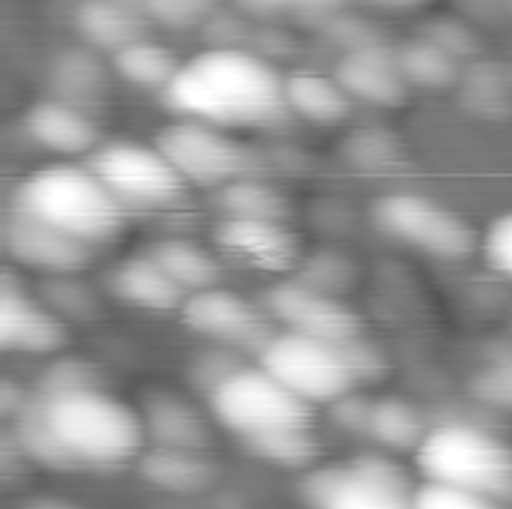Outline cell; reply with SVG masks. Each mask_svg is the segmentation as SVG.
<instances>
[{
    "mask_svg": "<svg viewBox=\"0 0 512 509\" xmlns=\"http://www.w3.org/2000/svg\"><path fill=\"white\" fill-rule=\"evenodd\" d=\"M162 102L189 120L219 129H267L285 120V78L243 48H210L180 66Z\"/></svg>",
    "mask_w": 512,
    "mask_h": 509,
    "instance_id": "cell-1",
    "label": "cell"
},
{
    "mask_svg": "<svg viewBox=\"0 0 512 509\" xmlns=\"http://www.w3.org/2000/svg\"><path fill=\"white\" fill-rule=\"evenodd\" d=\"M12 210H21L87 246L114 240L126 219V207L87 162L36 168L18 183Z\"/></svg>",
    "mask_w": 512,
    "mask_h": 509,
    "instance_id": "cell-2",
    "label": "cell"
},
{
    "mask_svg": "<svg viewBox=\"0 0 512 509\" xmlns=\"http://www.w3.org/2000/svg\"><path fill=\"white\" fill-rule=\"evenodd\" d=\"M45 405V417L66 444V450L78 459V465H123L138 459L147 447L144 423L138 408L120 402L117 396L99 390L63 393V396H39Z\"/></svg>",
    "mask_w": 512,
    "mask_h": 509,
    "instance_id": "cell-3",
    "label": "cell"
},
{
    "mask_svg": "<svg viewBox=\"0 0 512 509\" xmlns=\"http://www.w3.org/2000/svg\"><path fill=\"white\" fill-rule=\"evenodd\" d=\"M429 483L456 486L512 504V447L483 426L438 423L414 453Z\"/></svg>",
    "mask_w": 512,
    "mask_h": 509,
    "instance_id": "cell-4",
    "label": "cell"
},
{
    "mask_svg": "<svg viewBox=\"0 0 512 509\" xmlns=\"http://www.w3.org/2000/svg\"><path fill=\"white\" fill-rule=\"evenodd\" d=\"M414 492L408 471L387 453L315 465L300 483L309 509H414Z\"/></svg>",
    "mask_w": 512,
    "mask_h": 509,
    "instance_id": "cell-5",
    "label": "cell"
},
{
    "mask_svg": "<svg viewBox=\"0 0 512 509\" xmlns=\"http://www.w3.org/2000/svg\"><path fill=\"white\" fill-rule=\"evenodd\" d=\"M207 405L216 423L246 444L291 429H312V405L294 396L261 366H243L207 396Z\"/></svg>",
    "mask_w": 512,
    "mask_h": 509,
    "instance_id": "cell-6",
    "label": "cell"
},
{
    "mask_svg": "<svg viewBox=\"0 0 512 509\" xmlns=\"http://www.w3.org/2000/svg\"><path fill=\"white\" fill-rule=\"evenodd\" d=\"M372 219L387 237L432 258L462 261L480 246L474 225L462 213L417 192H393L378 198L372 204Z\"/></svg>",
    "mask_w": 512,
    "mask_h": 509,
    "instance_id": "cell-7",
    "label": "cell"
},
{
    "mask_svg": "<svg viewBox=\"0 0 512 509\" xmlns=\"http://www.w3.org/2000/svg\"><path fill=\"white\" fill-rule=\"evenodd\" d=\"M261 369L309 405H333L357 387L345 345L300 333H276L261 351Z\"/></svg>",
    "mask_w": 512,
    "mask_h": 509,
    "instance_id": "cell-8",
    "label": "cell"
},
{
    "mask_svg": "<svg viewBox=\"0 0 512 509\" xmlns=\"http://www.w3.org/2000/svg\"><path fill=\"white\" fill-rule=\"evenodd\" d=\"M87 165L96 171V177L111 189V195L129 210V207H171L180 201L186 180L177 174V168L162 156V150L135 144V141H114L99 144Z\"/></svg>",
    "mask_w": 512,
    "mask_h": 509,
    "instance_id": "cell-9",
    "label": "cell"
},
{
    "mask_svg": "<svg viewBox=\"0 0 512 509\" xmlns=\"http://www.w3.org/2000/svg\"><path fill=\"white\" fill-rule=\"evenodd\" d=\"M156 147L177 168L186 183L222 189L240 177H249V153L246 147L228 135V129L201 123V120H177L156 135Z\"/></svg>",
    "mask_w": 512,
    "mask_h": 509,
    "instance_id": "cell-10",
    "label": "cell"
},
{
    "mask_svg": "<svg viewBox=\"0 0 512 509\" xmlns=\"http://www.w3.org/2000/svg\"><path fill=\"white\" fill-rule=\"evenodd\" d=\"M264 312L285 333H300L336 345H348L363 336L360 315L336 294L318 291L300 279H282L267 288Z\"/></svg>",
    "mask_w": 512,
    "mask_h": 509,
    "instance_id": "cell-11",
    "label": "cell"
},
{
    "mask_svg": "<svg viewBox=\"0 0 512 509\" xmlns=\"http://www.w3.org/2000/svg\"><path fill=\"white\" fill-rule=\"evenodd\" d=\"M183 324L204 336L213 345L240 351V354H258L270 345L276 336L270 330V315L261 312L246 297L228 291V288H207L198 294H189L183 309Z\"/></svg>",
    "mask_w": 512,
    "mask_h": 509,
    "instance_id": "cell-12",
    "label": "cell"
},
{
    "mask_svg": "<svg viewBox=\"0 0 512 509\" xmlns=\"http://www.w3.org/2000/svg\"><path fill=\"white\" fill-rule=\"evenodd\" d=\"M3 246L15 264L42 276H78L90 264L93 246L21 213L9 210L3 222Z\"/></svg>",
    "mask_w": 512,
    "mask_h": 509,
    "instance_id": "cell-13",
    "label": "cell"
},
{
    "mask_svg": "<svg viewBox=\"0 0 512 509\" xmlns=\"http://www.w3.org/2000/svg\"><path fill=\"white\" fill-rule=\"evenodd\" d=\"M69 333L57 312L30 297L9 273L0 279V348L24 354H57Z\"/></svg>",
    "mask_w": 512,
    "mask_h": 509,
    "instance_id": "cell-14",
    "label": "cell"
},
{
    "mask_svg": "<svg viewBox=\"0 0 512 509\" xmlns=\"http://www.w3.org/2000/svg\"><path fill=\"white\" fill-rule=\"evenodd\" d=\"M336 81L351 99L375 108H399L408 102L411 93V84L399 63V51L381 42L345 51V57L336 63Z\"/></svg>",
    "mask_w": 512,
    "mask_h": 509,
    "instance_id": "cell-15",
    "label": "cell"
},
{
    "mask_svg": "<svg viewBox=\"0 0 512 509\" xmlns=\"http://www.w3.org/2000/svg\"><path fill=\"white\" fill-rule=\"evenodd\" d=\"M216 246L264 273H288L300 264V243L285 222L273 219H222L216 225Z\"/></svg>",
    "mask_w": 512,
    "mask_h": 509,
    "instance_id": "cell-16",
    "label": "cell"
},
{
    "mask_svg": "<svg viewBox=\"0 0 512 509\" xmlns=\"http://www.w3.org/2000/svg\"><path fill=\"white\" fill-rule=\"evenodd\" d=\"M144 435L150 447L207 453L213 447V432L192 399L174 390H147L138 405Z\"/></svg>",
    "mask_w": 512,
    "mask_h": 509,
    "instance_id": "cell-17",
    "label": "cell"
},
{
    "mask_svg": "<svg viewBox=\"0 0 512 509\" xmlns=\"http://www.w3.org/2000/svg\"><path fill=\"white\" fill-rule=\"evenodd\" d=\"M24 132L33 144L57 156H90L99 147L96 120L66 102V99H39L24 111Z\"/></svg>",
    "mask_w": 512,
    "mask_h": 509,
    "instance_id": "cell-18",
    "label": "cell"
},
{
    "mask_svg": "<svg viewBox=\"0 0 512 509\" xmlns=\"http://www.w3.org/2000/svg\"><path fill=\"white\" fill-rule=\"evenodd\" d=\"M108 291L135 309L147 312H168V309H183L186 291L153 261L150 252L132 255L120 261L108 273Z\"/></svg>",
    "mask_w": 512,
    "mask_h": 509,
    "instance_id": "cell-19",
    "label": "cell"
},
{
    "mask_svg": "<svg viewBox=\"0 0 512 509\" xmlns=\"http://www.w3.org/2000/svg\"><path fill=\"white\" fill-rule=\"evenodd\" d=\"M216 465L207 459V453L192 450H171V447H147L138 456V474L147 486L192 498L207 492L216 483Z\"/></svg>",
    "mask_w": 512,
    "mask_h": 509,
    "instance_id": "cell-20",
    "label": "cell"
},
{
    "mask_svg": "<svg viewBox=\"0 0 512 509\" xmlns=\"http://www.w3.org/2000/svg\"><path fill=\"white\" fill-rule=\"evenodd\" d=\"M144 15V9H132L126 0H81L75 27L87 45L117 54L123 45L144 36Z\"/></svg>",
    "mask_w": 512,
    "mask_h": 509,
    "instance_id": "cell-21",
    "label": "cell"
},
{
    "mask_svg": "<svg viewBox=\"0 0 512 509\" xmlns=\"http://www.w3.org/2000/svg\"><path fill=\"white\" fill-rule=\"evenodd\" d=\"M9 423H12L9 438L30 465L48 468V471H75V468H81L78 459L66 450V444L54 432V426L48 423L39 393H33V399Z\"/></svg>",
    "mask_w": 512,
    "mask_h": 509,
    "instance_id": "cell-22",
    "label": "cell"
},
{
    "mask_svg": "<svg viewBox=\"0 0 512 509\" xmlns=\"http://www.w3.org/2000/svg\"><path fill=\"white\" fill-rule=\"evenodd\" d=\"M285 102L291 114L318 126H333L348 117L354 99L345 93L336 75L300 69V72L285 75Z\"/></svg>",
    "mask_w": 512,
    "mask_h": 509,
    "instance_id": "cell-23",
    "label": "cell"
},
{
    "mask_svg": "<svg viewBox=\"0 0 512 509\" xmlns=\"http://www.w3.org/2000/svg\"><path fill=\"white\" fill-rule=\"evenodd\" d=\"M423 411L399 396H381L372 402L369 441L384 447V453H417L429 435Z\"/></svg>",
    "mask_w": 512,
    "mask_h": 509,
    "instance_id": "cell-24",
    "label": "cell"
},
{
    "mask_svg": "<svg viewBox=\"0 0 512 509\" xmlns=\"http://www.w3.org/2000/svg\"><path fill=\"white\" fill-rule=\"evenodd\" d=\"M153 255V261L189 294H198V291H207V288H216L219 285V261L213 252H207L204 246L192 243V240H159L147 249Z\"/></svg>",
    "mask_w": 512,
    "mask_h": 509,
    "instance_id": "cell-25",
    "label": "cell"
},
{
    "mask_svg": "<svg viewBox=\"0 0 512 509\" xmlns=\"http://www.w3.org/2000/svg\"><path fill=\"white\" fill-rule=\"evenodd\" d=\"M111 63H114V72L135 84V87H144V90H165L174 75L180 72V60L174 57V51H168L165 45L159 42H150V39H135L129 45H123L117 54H111Z\"/></svg>",
    "mask_w": 512,
    "mask_h": 509,
    "instance_id": "cell-26",
    "label": "cell"
},
{
    "mask_svg": "<svg viewBox=\"0 0 512 509\" xmlns=\"http://www.w3.org/2000/svg\"><path fill=\"white\" fill-rule=\"evenodd\" d=\"M399 63L411 87L444 90L459 78V57L447 48L435 45L432 39H414L399 48Z\"/></svg>",
    "mask_w": 512,
    "mask_h": 509,
    "instance_id": "cell-27",
    "label": "cell"
},
{
    "mask_svg": "<svg viewBox=\"0 0 512 509\" xmlns=\"http://www.w3.org/2000/svg\"><path fill=\"white\" fill-rule=\"evenodd\" d=\"M51 81L57 87V99H66L81 108V102H93L105 90V72L90 51L69 48L51 66Z\"/></svg>",
    "mask_w": 512,
    "mask_h": 509,
    "instance_id": "cell-28",
    "label": "cell"
},
{
    "mask_svg": "<svg viewBox=\"0 0 512 509\" xmlns=\"http://www.w3.org/2000/svg\"><path fill=\"white\" fill-rule=\"evenodd\" d=\"M219 204L228 219H273V222H282L285 207H288L285 198L273 186L252 180V177H240L222 186Z\"/></svg>",
    "mask_w": 512,
    "mask_h": 509,
    "instance_id": "cell-29",
    "label": "cell"
},
{
    "mask_svg": "<svg viewBox=\"0 0 512 509\" xmlns=\"http://www.w3.org/2000/svg\"><path fill=\"white\" fill-rule=\"evenodd\" d=\"M252 456H258L261 462H270L276 468H288V471H309L315 468L318 456H321V441L315 438L312 429H291V432H279L261 441L246 444Z\"/></svg>",
    "mask_w": 512,
    "mask_h": 509,
    "instance_id": "cell-30",
    "label": "cell"
},
{
    "mask_svg": "<svg viewBox=\"0 0 512 509\" xmlns=\"http://www.w3.org/2000/svg\"><path fill=\"white\" fill-rule=\"evenodd\" d=\"M468 390L480 405L512 414V348L489 354L480 369H474Z\"/></svg>",
    "mask_w": 512,
    "mask_h": 509,
    "instance_id": "cell-31",
    "label": "cell"
},
{
    "mask_svg": "<svg viewBox=\"0 0 512 509\" xmlns=\"http://www.w3.org/2000/svg\"><path fill=\"white\" fill-rule=\"evenodd\" d=\"M300 282L318 288V291H327V294H336L342 297L354 279H357V267L348 255L342 252H315L309 255L303 264H300Z\"/></svg>",
    "mask_w": 512,
    "mask_h": 509,
    "instance_id": "cell-32",
    "label": "cell"
},
{
    "mask_svg": "<svg viewBox=\"0 0 512 509\" xmlns=\"http://www.w3.org/2000/svg\"><path fill=\"white\" fill-rule=\"evenodd\" d=\"M102 378L99 369L81 357H57L45 372L42 381L36 387L39 396L51 399V396H63V393H81V390H99Z\"/></svg>",
    "mask_w": 512,
    "mask_h": 509,
    "instance_id": "cell-33",
    "label": "cell"
},
{
    "mask_svg": "<svg viewBox=\"0 0 512 509\" xmlns=\"http://www.w3.org/2000/svg\"><path fill=\"white\" fill-rule=\"evenodd\" d=\"M48 282L42 285V303L57 312L60 318H93L96 315V297L90 288L75 279V276H45Z\"/></svg>",
    "mask_w": 512,
    "mask_h": 509,
    "instance_id": "cell-34",
    "label": "cell"
},
{
    "mask_svg": "<svg viewBox=\"0 0 512 509\" xmlns=\"http://www.w3.org/2000/svg\"><path fill=\"white\" fill-rule=\"evenodd\" d=\"M246 363L240 360V351H231V348H222V345H213L210 351L198 354L192 363H189V384L207 399L210 393H216L228 378H234Z\"/></svg>",
    "mask_w": 512,
    "mask_h": 509,
    "instance_id": "cell-35",
    "label": "cell"
},
{
    "mask_svg": "<svg viewBox=\"0 0 512 509\" xmlns=\"http://www.w3.org/2000/svg\"><path fill=\"white\" fill-rule=\"evenodd\" d=\"M414 509H512V504L489 498V495H477V492H465V489H456V486L426 480L414 492Z\"/></svg>",
    "mask_w": 512,
    "mask_h": 509,
    "instance_id": "cell-36",
    "label": "cell"
},
{
    "mask_svg": "<svg viewBox=\"0 0 512 509\" xmlns=\"http://www.w3.org/2000/svg\"><path fill=\"white\" fill-rule=\"evenodd\" d=\"M213 6L216 0H141V9L147 12V18L174 30L201 24L213 12Z\"/></svg>",
    "mask_w": 512,
    "mask_h": 509,
    "instance_id": "cell-37",
    "label": "cell"
},
{
    "mask_svg": "<svg viewBox=\"0 0 512 509\" xmlns=\"http://www.w3.org/2000/svg\"><path fill=\"white\" fill-rule=\"evenodd\" d=\"M483 255L495 273H501L512 282V210L489 225L483 237Z\"/></svg>",
    "mask_w": 512,
    "mask_h": 509,
    "instance_id": "cell-38",
    "label": "cell"
},
{
    "mask_svg": "<svg viewBox=\"0 0 512 509\" xmlns=\"http://www.w3.org/2000/svg\"><path fill=\"white\" fill-rule=\"evenodd\" d=\"M372 402L369 396H357V393H348L342 399H336L330 405V414H333V423L354 435V438H366L369 441V420H372Z\"/></svg>",
    "mask_w": 512,
    "mask_h": 509,
    "instance_id": "cell-39",
    "label": "cell"
},
{
    "mask_svg": "<svg viewBox=\"0 0 512 509\" xmlns=\"http://www.w3.org/2000/svg\"><path fill=\"white\" fill-rule=\"evenodd\" d=\"M348 159L363 168H387L393 162V141L384 132H357L348 141Z\"/></svg>",
    "mask_w": 512,
    "mask_h": 509,
    "instance_id": "cell-40",
    "label": "cell"
},
{
    "mask_svg": "<svg viewBox=\"0 0 512 509\" xmlns=\"http://www.w3.org/2000/svg\"><path fill=\"white\" fill-rule=\"evenodd\" d=\"M255 15H321L333 12L342 0H237Z\"/></svg>",
    "mask_w": 512,
    "mask_h": 509,
    "instance_id": "cell-41",
    "label": "cell"
},
{
    "mask_svg": "<svg viewBox=\"0 0 512 509\" xmlns=\"http://www.w3.org/2000/svg\"><path fill=\"white\" fill-rule=\"evenodd\" d=\"M345 351H348V360H351V366H354L357 381H363V378H378V375L384 372V354H381L375 345H369L363 336L354 339V342H348Z\"/></svg>",
    "mask_w": 512,
    "mask_h": 509,
    "instance_id": "cell-42",
    "label": "cell"
},
{
    "mask_svg": "<svg viewBox=\"0 0 512 509\" xmlns=\"http://www.w3.org/2000/svg\"><path fill=\"white\" fill-rule=\"evenodd\" d=\"M15 509H81L78 504L66 501V498H57V495H30L24 501H18Z\"/></svg>",
    "mask_w": 512,
    "mask_h": 509,
    "instance_id": "cell-43",
    "label": "cell"
},
{
    "mask_svg": "<svg viewBox=\"0 0 512 509\" xmlns=\"http://www.w3.org/2000/svg\"><path fill=\"white\" fill-rule=\"evenodd\" d=\"M375 6H384V9H414L420 6L423 0H372Z\"/></svg>",
    "mask_w": 512,
    "mask_h": 509,
    "instance_id": "cell-44",
    "label": "cell"
}]
</instances>
